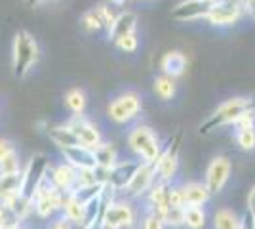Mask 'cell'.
<instances>
[{
  "label": "cell",
  "mask_w": 255,
  "mask_h": 229,
  "mask_svg": "<svg viewBox=\"0 0 255 229\" xmlns=\"http://www.w3.org/2000/svg\"><path fill=\"white\" fill-rule=\"evenodd\" d=\"M128 149L137 157L141 163L154 164L162 153L158 134L147 124H137L128 134Z\"/></svg>",
  "instance_id": "6da1fadb"
},
{
  "label": "cell",
  "mask_w": 255,
  "mask_h": 229,
  "mask_svg": "<svg viewBox=\"0 0 255 229\" xmlns=\"http://www.w3.org/2000/svg\"><path fill=\"white\" fill-rule=\"evenodd\" d=\"M254 107V99L252 98H231L223 101L217 109L213 111V115L208 119V122L200 126V132H210L215 128H221V126H229L234 124V120L238 119L246 109Z\"/></svg>",
  "instance_id": "7a4b0ae2"
},
{
  "label": "cell",
  "mask_w": 255,
  "mask_h": 229,
  "mask_svg": "<svg viewBox=\"0 0 255 229\" xmlns=\"http://www.w3.org/2000/svg\"><path fill=\"white\" fill-rule=\"evenodd\" d=\"M137 212L129 201H111L101 216V229H133Z\"/></svg>",
  "instance_id": "3957f363"
},
{
  "label": "cell",
  "mask_w": 255,
  "mask_h": 229,
  "mask_svg": "<svg viewBox=\"0 0 255 229\" xmlns=\"http://www.w3.org/2000/svg\"><path fill=\"white\" fill-rule=\"evenodd\" d=\"M141 109H143V99L137 92H124L109 103L107 117L117 124H128L137 119Z\"/></svg>",
  "instance_id": "277c9868"
},
{
  "label": "cell",
  "mask_w": 255,
  "mask_h": 229,
  "mask_svg": "<svg viewBox=\"0 0 255 229\" xmlns=\"http://www.w3.org/2000/svg\"><path fill=\"white\" fill-rule=\"evenodd\" d=\"M48 168H50V161L44 153H36L32 155L31 161L27 163L25 170L21 174V184H19V195L23 199L31 201L34 191L42 184V180L48 176Z\"/></svg>",
  "instance_id": "5b68a950"
},
{
  "label": "cell",
  "mask_w": 255,
  "mask_h": 229,
  "mask_svg": "<svg viewBox=\"0 0 255 229\" xmlns=\"http://www.w3.org/2000/svg\"><path fill=\"white\" fill-rule=\"evenodd\" d=\"M38 59V46L27 31H21L13 42V73L15 76H25L31 71L32 63Z\"/></svg>",
  "instance_id": "8992f818"
},
{
  "label": "cell",
  "mask_w": 255,
  "mask_h": 229,
  "mask_svg": "<svg viewBox=\"0 0 255 229\" xmlns=\"http://www.w3.org/2000/svg\"><path fill=\"white\" fill-rule=\"evenodd\" d=\"M231 170H233V163L227 155H217L213 157L212 163L208 164L206 170V187L212 195H219L225 189L229 178H231Z\"/></svg>",
  "instance_id": "52a82bcc"
},
{
  "label": "cell",
  "mask_w": 255,
  "mask_h": 229,
  "mask_svg": "<svg viewBox=\"0 0 255 229\" xmlns=\"http://www.w3.org/2000/svg\"><path fill=\"white\" fill-rule=\"evenodd\" d=\"M156 182V172H154V164L139 163L133 176L129 178L126 187L122 189L128 199H139V197L147 195L150 186Z\"/></svg>",
  "instance_id": "ba28073f"
},
{
  "label": "cell",
  "mask_w": 255,
  "mask_h": 229,
  "mask_svg": "<svg viewBox=\"0 0 255 229\" xmlns=\"http://www.w3.org/2000/svg\"><path fill=\"white\" fill-rule=\"evenodd\" d=\"M69 128L73 130V134L76 136V140L80 145L90 147V149H96L101 140V132L97 130V126L94 122H90L88 119H84V115H75L73 119L67 122Z\"/></svg>",
  "instance_id": "9c48e42d"
},
{
  "label": "cell",
  "mask_w": 255,
  "mask_h": 229,
  "mask_svg": "<svg viewBox=\"0 0 255 229\" xmlns=\"http://www.w3.org/2000/svg\"><path fill=\"white\" fill-rule=\"evenodd\" d=\"M208 8L210 4H204L202 0H181L171 10V19L177 23L202 21L208 13Z\"/></svg>",
  "instance_id": "30bf717a"
},
{
  "label": "cell",
  "mask_w": 255,
  "mask_h": 229,
  "mask_svg": "<svg viewBox=\"0 0 255 229\" xmlns=\"http://www.w3.org/2000/svg\"><path fill=\"white\" fill-rule=\"evenodd\" d=\"M141 161H117L109 170H107V184L113 186L117 191H122L126 184L129 182V178L133 176L135 168L139 166Z\"/></svg>",
  "instance_id": "8fae6325"
},
{
  "label": "cell",
  "mask_w": 255,
  "mask_h": 229,
  "mask_svg": "<svg viewBox=\"0 0 255 229\" xmlns=\"http://www.w3.org/2000/svg\"><path fill=\"white\" fill-rule=\"evenodd\" d=\"M187 67H189V57L185 52L181 50H170L162 55L160 59V71L162 75H168L171 78H179L187 73Z\"/></svg>",
  "instance_id": "7c38bea8"
},
{
  "label": "cell",
  "mask_w": 255,
  "mask_h": 229,
  "mask_svg": "<svg viewBox=\"0 0 255 229\" xmlns=\"http://www.w3.org/2000/svg\"><path fill=\"white\" fill-rule=\"evenodd\" d=\"M177 168H179V157L177 151L171 147H168L166 151L160 153V157L154 163V172H156V180L164 182V184H171V180L177 174Z\"/></svg>",
  "instance_id": "4fadbf2b"
},
{
  "label": "cell",
  "mask_w": 255,
  "mask_h": 229,
  "mask_svg": "<svg viewBox=\"0 0 255 229\" xmlns=\"http://www.w3.org/2000/svg\"><path fill=\"white\" fill-rule=\"evenodd\" d=\"M50 176L48 180L53 184V187H57L61 193H73L76 184V168H73L69 163L57 164V166H50Z\"/></svg>",
  "instance_id": "5bb4252c"
},
{
  "label": "cell",
  "mask_w": 255,
  "mask_h": 229,
  "mask_svg": "<svg viewBox=\"0 0 255 229\" xmlns=\"http://www.w3.org/2000/svg\"><path fill=\"white\" fill-rule=\"evenodd\" d=\"M65 163H69L73 168H97L96 155L94 149L84 147V145H73V147H63L61 149Z\"/></svg>",
  "instance_id": "9a60e30c"
},
{
  "label": "cell",
  "mask_w": 255,
  "mask_h": 229,
  "mask_svg": "<svg viewBox=\"0 0 255 229\" xmlns=\"http://www.w3.org/2000/svg\"><path fill=\"white\" fill-rule=\"evenodd\" d=\"M181 189H183L185 207H204L212 197L206 184H200V182H189V184L181 186Z\"/></svg>",
  "instance_id": "2e32d148"
},
{
  "label": "cell",
  "mask_w": 255,
  "mask_h": 229,
  "mask_svg": "<svg viewBox=\"0 0 255 229\" xmlns=\"http://www.w3.org/2000/svg\"><path fill=\"white\" fill-rule=\"evenodd\" d=\"M135 27H137V15H135L133 11H122L120 15L115 17V23L111 25V29H109V38L115 42L122 34L135 33Z\"/></svg>",
  "instance_id": "e0dca14e"
},
{
  "label": "cell",
  "mask_w": 255,
  "mask_h": 229,
  "mask_svg": "<svg viewBox=\"0 0 255 229\" xmlns=\"http://www.w3.org/2000/svg\"><path fill=\"white\" fill-rule=\"evenodd\" d=\"M152 90H154L156 98L166 103V101H171V99L175 98V94H177V82H175V78H171V76L160 75L154 78Z\"/></svg>",
  "instance_id": "ac0fdd59"
},
{
  "label": "cell",
  "mask_w": 255,
  "mask_h": 229,
  "mask_svg": "<svg viewBox=\"0 0 255 229\" xmlns=\"http://www.w3.org/2000/svg\"><path fill=\"white\" fill-rule=\"evenodd\" d=\"M48 136L53 142V145H57L59 149L63 147H73V145H80L73 130L69 128V124H59V126H52L48 128Z\"/></svg>",
  "instance_id": "d6986e66"
},
{
  "label": "cell",
  "mask_w": 255,
  "mask_h": 229,
  "mask_svg": "<svg viewBox=\"0 0 255 229\" xmlns=\"http://www.w3.org/2000/svg\"><path fill=\"white\" fill-rule=\"evenodd\" d=\"M242 216L233 208H219L213 214V229H240Z\"/></svg>",
  "instance_id": "ffe728a7"
},
{
  "label": "cell",
  "mask_w": 255,
  "mask_h": 229,
  "mask_svg": "<svg viewBox=\"0 0 255 229\" xmlns=\"http://www.w3.org/2000/svg\"><path fill=\"white\" fill-rule=\"evenodd\" d=\"M94 155H96V163L97 168H103V170H109L113 164L118 161L117 149L113 143H99L96 149H94Z\"/></svg>",
  "instance_id": "44dd1931"
},
{
  "label": "cell",
  "mask_w": 255,
  "mask_h": 229,
  "mask_svg": "<svg viewBox=\"0 0 255 229\" xmlns=\"http://www.w3.org/2000/svg\"><path fill=\"white\" fill-rule=\"evenodd\" d=\"M86 103H88V99H86V94L80 88L69 90L67 96H65V105L69 107V111H71L73 115H82L86 109Z\"/></svg>",
  "instance_id": "7402d4cb"
},
{
  "label": "cell",
  "mask_w": 255,
  "mask_h": 229,
  "mask_svg": "<svg viewBox=\"0 0 255 229\" xmlns=\"http://www.w3.org/2000/svg\"><path fill=\"white\" fill-rule=\"evenodd\" d=\"M206 218L208 214L202 207H185V226L189 229H202Z\"/></svg>",
  "instance_id": "603a6c76"
},
{
  "label": "cell",
  "mask_w": 255,
  "mask_h": 229,
  "mask_svg": "<svg viewBox=\"0 0 255 229\" xmlns=\"http://www.w3.org/2000/svg\"><path fill=\"white\" fill-rule=\"evenodd\" d=\"M21 174V163H19V155L15 149L8 153L4 159H0V176H13Z\"/></svg>",
  "instance_id": "cb8c5ba5"
},
{
  "label": "cell",
  "mask_w": 255,
  "mask_h": 229,
  "mask_svg": "<svg viewBox=\"0 0 255 229\" xmlns=\"http://www.w3.org/2000/svg\"><path fill=\"white\" fill-rule=\"evenodd\" d=\"M162 220L166 224V228L177 229L185 226V207L177 208V207H170L164 214H162Z\"/></svg>",
  "instance_id": "d4e9b609"
},
{
  "label": "cell",
  "mask_w": 255,
  "mask_h": 229,
  "mask_svg": "<svg viewBox=\"0 0 255 229\" xmlns=\"http://www.w3.org/2000/svg\"><path fill=\"white\" fill-rule=\"evenodd\" d=\"M234 140L238 143V147L242 151L252 153L255 151V128H244V130H236Z\"/></svg>",
  "instance_id": "484cf974"
},
{
  "label": "cell",
  "mask_w": 255,
  "mask_h": 229,
  "mask_svg": "<svg viewBox=\"0 0 255 229\" xmlns=\"http://www.w3.org/2000/svg\"><path fill=\"white\" fill-rule=\"evenodd\" d=\"M115 44H117L118 50H122V52H126V54H133V52L137 50L139 40H137V36H135V33H128V34H122L120 38H117Z\"/></svg>",
  "instance_id": "4316f807"
},
{
  "label": "cell",
  "mask_w": 255,
  "mask_h": 229,
  "mask_svg": "<svg viewBox=\"0 0 255 229\" xmlns=\"http://www.w3.org/2000/svg\"><path fill=\"white\" fill-rule=\"evenodd\" d=\"M82 25H84L86 31H90V33H97V31H101L105 27L101 15H99V11H88L84 17H82Z\"/></svg>",
  "instance_id": "83f0119b"
},
{
  "label": "cell",
  "mask_w": 255,
  "mask_h": 229,
  "mask_svg": "<svg viewBox=\"0 0 255 229\" xmlns=\"http://www.w3.org/2000/svg\"><path fill=\"white\" fill-rule=\"evenodd\" d=\"M236 130H244V128H255V109L254 107H250V109H246L238 119L234 120L233 124Z\"/></svg>",
  "instance_id": "f1b7e54d"
},
{
  "label": "cell",
  "mask_w": 255,
  "mask_h": 229,
  "mask_svg": "<svg viewBox=\"0 0 255 229\" xmlns=\"http://www.w3.org/2000/svg\"><path fill=\"white\" fill-rule=\"evenodd\" d=\"M168 207H185V199H183V189L181 186H171L168 184Z\"/></svg>",
  "instance_id": "f546056e"
},
{
  "label": "cell",
  "mask_w": 255,
  "mask_h": 229,
  "mask_svg": "<svg viewBox=\"0 0 255 229\" xmlns=\"http://www.w3.org/2000/svg\"><path fill=\"white\" fill-rule=\"evenodd\" d=\"M143 229H166V224H164L160 214L149 210V214L143 220Z\"/></svg>",
  "instance_id": "4dcf8cb0"
},
{
  "label": "cell",
  "mask_w": 255,
  "mask_h": 229,
  "mask_svg": "<svg viewBox=\"0 0 255 229\" xmlns=\"http://www.w3.org/2000/svg\"><path fill=\"white\" fill-rule=\"evenodd\" d=\"M11 151H13V143L10 140H6V138H0V159H4Z\"/></svg>",
  "instance_id": "1f68e13d"
},
{
  "label": "cell",
  "mask_w": 255,
  "mask_h": 229,
  "mask_svg": "<svg viewBox=\"0 0 255 229\" xmlns=\"http://www.w3.org/2000/svg\"><path fill=\"white\" fill-rule=\"evenodd\" d=\"M248 212L252 218H255V186L252 187V191L248 195Z\"/></svg>",
  "instance_id": "d6a6232c"
},
{
  "label": "cell",
  "mask_w": 255,
  "mask_h": 229,
  "mask_svg": "<svg viewBox=\"0 0 255 229\" xmlns=\"http://www.w3.org/2000/svg\"><path fill=\"white\" fill-rule=\"evenodd\" d=\"M244 13L248 15V17H252V19H255V0H244Z\"/></svg>",
  "instance_id": "836d02e7"
},
{
  "label": "cell",
  "mask_w": 255,
  "mask_h": 229,
  "mask_svg": "<svg viewBox=\"0 0 255 229\" xmlns=\"http://www.w3.org/2000/svg\"><path fill=\"white\" fill-rule=\"evenodd\" d=\"M240 229H255V226H254V218L250 216H242V222H240Z\"/></svg>",
  "instance_id": "e575fe53"
},
{
  "label": "cell",
  "mask_w": 255,
  "mask_h": 229,
  "mask_svg": "<svg viewBox=\"0 0 255 229\" xmlns=\"http://www.w3.org/2000/svg\"><path fill=\"white\" fill-rule=\"evenodd\" d=\"M52 229H75V228H73V224H69L67 220H59V222L53 224Z\"/></svg>",
  "instance_id": "d590c367"
},
{
  "label": "cell",
  "mask_w": 255,
  "mask_h": 229,
  "mask_svg": "<svg viewBox=\"0 0 255 229\" xmlns=\"http://www.w3.org/2000/svg\"><path fill=\"white\" fill-rule=\"evenodd\" d=\"M111 4H113V6H117V8H120V6H124V4H126V0H111Z\"/></svg>",
  "instance_id": "8d00e7d4"
},
{
  "label": "cell",
  "mask_w": 255,
  "mask_h": 229,
  "mask_svg": "<svg viewBox=\"0 0 255 229\" xmlns=\"http://www.w3.org/2000/svg\"><path fill=\"white\" fill-rule=\"evenodd\" d=\"M204 4H213V2H215V0H202Z\"/></svg>",
  "instance_id": "74e56055"
},
{
  "label": "cell",
  "mask_w": 255,
  "mask_h": 229,
  "mask_svg": "<svg viewBox=\"0 0 255 229\" xmlns=\"http://www.w3.org/2000/svg\"><path fill=\"white\" fill-rule=\"evenodd\" d=\"M254 226H255V218H254Z\"/></svg>",
  "instance_id": "f35d334b"
},
{
  "label": "cell",
  "mask_w": 255,
  "mask_h": 229,
  "mask_svg": "<svg viewBox=\"0 0 255 229\" xmlns=\"http://www.w3.org/2000/svg\"><path fill=\"white\" fill-rule=\"evenodd\" d=\"M17 229H21V228H17Z\"/></svg>",
  "instance_id": "ab89813d"
},
{
  "label": "cell",
  "mask_w": 255,
  "mask_h": 229,
  "mask_svg": "<svg viewBox=\"0 0 255 229\" xmlns=\"http://www.w3.org/2000/svg\"><path fill=\"white\" fill-rule=\"evenodd\" d=\"M254 21H255V19H254Z\"/></svg>",
  "instance_id": "60d3db41"
}]
</instances>
